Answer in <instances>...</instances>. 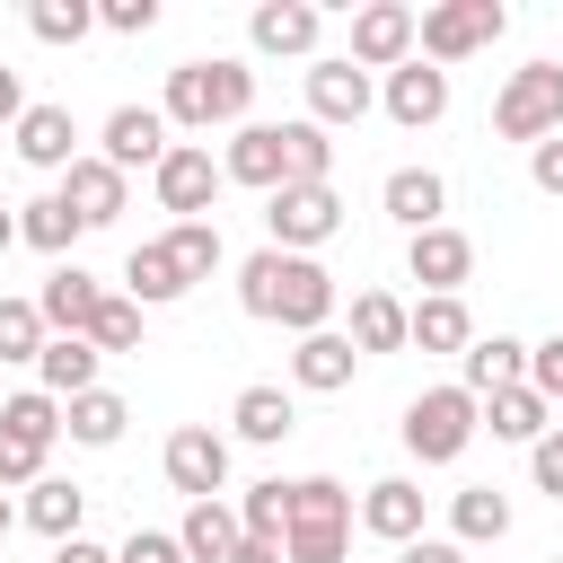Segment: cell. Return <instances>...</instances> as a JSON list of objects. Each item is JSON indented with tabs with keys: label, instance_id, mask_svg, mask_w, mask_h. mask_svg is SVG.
Listing matches in <instances>:
<instances>
[{
	"label": "cell",
	"instance_id": "1",
	"mask_svg": "<svg viewBox=\"0 0 563 563\" xmlns=\"http://www.w3.org/2000/svg\"><path fill=\"white\" fill-rule=\"evenodd\" d=\"M334 273L317 264V255H282V246H255L246 264H238V308L246 317H264V325H290V334H325V317H334Z\"/></svg>",
	"mask_w": 563,
	"mask_h": 563
},
{
	"label": "cell",
	"instance_id": "2",
	"mask_svg": "<svg viewBox=\"0 0 563 563\" xmlns=\"http://www.w3.org/2000/svg\"><path fill=\"white\" fill-rule=\"evenodd\" d=\"M255 106V70L246 62H229V53H211V62H176L167 70V97H158V114L176 123V132H211V123H255L246 114Z\"/></svg>",
	"mask_w": 563,
	"mask_h": 563
},
{
	"label": "cell",
	"instance_id": "3",
	"mask_svg": "<svg viewBox=\"0 0 563 563\" xmlns=\"http://www.w3.org/2000/svg\"><path fill=\"white\" fill-rule=\"evenodd\" d=\"M343 545H352V493L334 475H299L290 484V537H282V554L290 563H343Z\"/></svg>",
	"mask_w": 563,
	"mask_h": 563
},
{
	"label": "cell",
	"instance_id": "4",
	"mask_svg": "<svg viewBox=\"0 0 563 563\" xmlns=\"http://www.w3.org/2000/svg\"><path fill=\"white\" fill-rule=\"evenodd\" d=\"M484 431V405L449 378V387H422L413 405H405V449H413V466H449V457H466V440Z\"/></svg>",
	"mask_w": 563,
	"mask_h": 563
},
{
	"label": "cell",
	"instance_id": "5",
	"mask_svg": "<svg viewBox=\"0 0 563 563\" xmlns=\"http://www.w3.org/2000/svg\"><path fill=\"white\" fill-rule=\"evenodd\" d=\"M493 132L501 141H554L563 132V62H528V70H510L501 79V97H493Z\"/></svg>",
	"mask_w": 563,
	"mask_h": 563
},
{
	"label": "cell",
	"instance_id": "6",
	"mask_svg": "<svg viewBox=\"0 0 563 563\" xmlns=\"http://www.w3.org/2000/svg\"><path fill=\"white\" fill-rule=\"evenodd\" d=\"M501 26H510V9L501 0H440V9H422V62L431 70H449V62H466V53H484V44H501Z\"/></svg>",
	"mask_w": 563,
	"mask_h": 563
},
{
	"label": "cell",
	"instance_id": "7",
	"mask_svg": "<svg viewBox=\"0 0 563 563\" xmlns=\"http://www.w3.org/2000/svg\"><path fill=\"white\" fill-rule=\"evenodd\" d=\"M264 229H273L282 255H317V246L343 229V194H334V185H282V194L264 202Z\"/></svg>",
	"mask_w": 563,
	"mask_h": 563
},
{
	"label": "cell",
	"instance_id": "8",
	"mask_svg": "<svg viewBox=\"0 0 563 563\" xmlns=\"http://www.w3.org/2000/svg\"><path fill=\"white\" fill-rule=\"evenodd\" d=\"M369 106H378V79H369L352 53H317V62H308V123L343 132V123H361Z\"/></svg>",
	"mask_w": 563,
	"mask_h": 563
},
{
	"label": "cell",
	"instance_id": "9",
	"mask_svg": "<svg viewBox=\"0 0 563 563\" xmlns=\"http://www.w3.org/2000/svg\"><path fill=\"white\" fill-rule=\"evenodd\" d=\"M220 158L202 150V141H176L167 158H158V176H150V194H158V211H176V220H211V202H220Z\"/></svg>",
	"mask_w": 563,
	"mask_h": 563
},
{
	"label": "cell",
	"instance_id": "10",
	"mask_svg": "<svg viewBox=\"0 0 563 563\" xmlns=\"http://www.w3.org/2000/svg\"><path fill=\"white\" fill-rule=\"evenodd\" d=\"M158 466H167V484H176L185 501H220V493H229V440H220L211 422H185V431H167Z\"/></svg>",
	"mask_w": 563,
	"mask_h": 563
},
{
	"label": "cell",
	"instance_id": "11",
	"mask_svg": "<svg viewBox=\"0 0 563 563\" xmlns=\"http://www.w3.org/2000/svg\"><path fill=\"white\" fill-rule=\"evenodd\" d=\"M413 44H422V18H413L405 0H369V9L352 18V62H361L369 79H378V70H405Z\"/></svg>",
	"mask_w": 563,
	"mask_h": 563
},
{
	"label": "cell",
	"instance_id": "12",
	"mask_svg": "<svg viewBox=\"0 0 563 563\" xmlns=\"http://www.w3.org/2000/svg\"><path fill=\"white\" fill-rule=\"evenodd\" d=\"M466 273H475V238H466V229L440 220V229L405 238V282H422V299H457Z\"/></svg>",
	"mask_w": 563,
	"mask_h": 563
},
{
	"label": "cell",
	"instance_id": "13",
	"mask_svg": "<svg viewBox=\"0 0 563 563\" xmlns=\"http://www.w3.org/2000/svg\"><path fill=\"white\" fill-rule=\"evenodd\" d=\"M167 132H176V123H167L158 106H114V114H106V132H97V158H106V167H123V176H132V167H150V176H158V158L176 150Z\"/></svg>",
	"mask_w": 563,
	"mask_h": 563
},
{
	"label": "cell",
	"instance_id": "14",
	"mask_svg": "<svg viewBox=\"0 0 563 563\" xmlns=\"http://www.w3.org/2000/svg\"><path fill=\"white\" fill-rule=\"evenodd\" d=\"M220 176L229 185H255L264 202L290 185V150H282V123H238L229 132V150H220Z\"/></svg>",
	"mask_w": 563,
	"mask_h": 563
},
{
	"label": "cell",
	"instance_id": "15",
	"mask_svg": "<svg viewBox=\"0 0 563 563\" xmlns=\"http://www.w3.org/2000/svg\"><path fill=\"white\" fill-rule=\"evenodd\" d=\"M378 106H387V123H405V132H431V123L449 114V70H431V62L413 53L405 70H387V79H378Z\"/></svg>",
	"mask_w": 563,
	"mask_h": 563
},
{
	"label": "cell",
	"instance_id": "16",
	"mask_svg": "<svg viewBox=\"0 0 563 563\" xmlns=\"http://www.w3.org/2000/svg\"><path fill=\"white\" fill-rule=\"evenodd\" d=\"M246 35H255V53H273V62H308L317 35H325V9H317V0H264V9L246 18Z\"/></svg>",
	"mask_w": 563,
	"mask_h": 563
},
{
	"label": "cell",
	"instance_id": "17",
	"mask_svg": "<svg viewBox=\"0 0 563 563\" xmlns=\"http://www.w3.org/2000/svg\"><path fill=\"white\" fill-rule=\"evenodd\" d=\"M9 150L26 158V167H44V176H70L88 150H79V123H70V106H26V123L9 132Z\"/></svg>",
	"mask_w": 563,
	"mask_h": 563
},
{
	"label": "cell",
	"instance_id": "18",
	"mask_svg": "<svg viewBox=\"0 0 563 563\" xmlns=\"http://www.w3.org/2000/svg\"><path fill=\"white\" fill-rule=\"evenodd\" d=\"M62 202L79 211V229H114V220H123V202H132V176H123V167H106V158L88 150V158L62 176Z\"/></svg>",
	"mask_w": 563,
	"mask_h": 563
},
{
	"label": "cell",
	"instance_id": "19",
	"mask_svg": "<svg viewBox=\"0 0 563 563\" xmlns=\"http://www.w3.org/2000/svg\"><path fill=\"white\" fill-rule=\"evenodd\" d=\"M35 308H44V325H53V334H88V317L106 308V282H97L88 264H53V273H44V290H35Z\"/></svg>",
	"mask_w": 563,
	"mask_h": 563
},
{
	"label": "cell",
	"instance_id": "20",
	"mask_svg": "<svg viewBox=\"0 0 563 563\" xmlns=\"http://www.w3.org/2000/svg\"><path fill=\"white\" fill-rule=\"evenodd\" d=\"M378 202H387V220H396L405 238H422V229H440L449 185H440V167H396V176L378 185Z\"/></svg>",
	"mask_w": 563,
	"mask_h": 563
},
{
	"label": "cell",
	"instance_id": "21",
	"mask_svg": "<svg viewBox=\"0 0 563 563\" xmlns=\"http://www.w3.org/2000/svg\"><path fill=\"white\" fill-rule=\"evenodd\" d=\"M343 334H352L361 361H369V352H405V343H413V308H405L396 290H352V325H343Z\"/></svg>",
	"mask_w": 563,
	"mask_h": 563
},
{
	"label": "cell",
	"instance_id": "22",
	"mask_svg": "<svg viewBox=\"0 0 563 563\" xmlns=\"http://www.w3.org/2000/svg\"><path fill=\"white\" fill-rule=\"evenodd\" d=\"M528 378V343L519 334H475L466 343V361H457V387L484 405V396H501V387H519Z\"/></svg>",
	"mask_w": 563,
	"mask_h": 563
},
{
	"label": "cell",
	"instance_id": "23",
	"mask_svg": "<svg viewBox=\"0 0 563 563\" xmlns=\"http://www.w3.org/2000/svg\"><path fill=\"white\" fill-rule=\"evenodd\" d=\"M361 528L387 537V545H413V537H422V484H413V475H378V484L361 493Z\"/></svg>",
	"mask_w": 563,
	"mask_h": 563
},
{
	"label": "cell",
	"instance_id": "24",
	"mask_svg": "<svg viewBox=\"0 0 563 563\" xmlns=\"http://www.w3.org/2000/svg\"><path fill=\"white\" fill-rule=\"evenodd\" d=\"M352 369H361V352H352V334H299V352H290V387H308V396H334V387H352Z\"/></svg>",
	"mask_w": 563,
	"mask_h": 563
},
{
	"label": "cell",
	"instance_id": "25",
	"mask_svg": "<svg viewBox=\"0 0 563 563\" xmlns=\"http://www.w3.org/2000/svg\"><path fill=\"white\" fill-rule=\"evenodd\" d=\"M97 369H106V352H97L88 334H53V343H44V361H35V387L70 405V396H88V387H97Z\"/></svg>",
	"mask_w": 563,
	"mask_h": 563
},
{
	"label": "cell",
	"instance_id": "26",
	"mask_svg": "<svg viewBox=\"0 0 563 563\" xmlns=\"http://www.w3.org/2000/svg\"><path fill=\"white\" fill-rule=\"evenodd\" d=\"M229 431L238 440H255V449H273V440H290L299 431V405H290V387H238V405H229Z\"/></svg>",
	"mask_w": 563,
	"mask_h": 563
},
{
	"label": "cell",
	"instance_id": "27",
	"mask_svg": "<svg viewBox=\"0 0 563 563\" xmlns=\"http://www.w3.org/2000/svg\"><path fill=\"white\" fill-rule=\"evenodd\" d=\"M18 519H26L35 537H53V545H70V537H79V519H88V493H79L70 475H44V484H26V501H18Z\"/></svg>",
	"mask_w": 563,
	"mask_h": 563
},
{
	"label": "cell",
	"instance_id": "28",
	"mask_svg": "<svg viewBox=\"0 0 563 563\" xmlns=\"http://www.w3.org/2000/svg\"><path fill=\"white\" fill-rule=\"evenodd\" d=\"M238 501H185V519H176V545H185V563H229L238 554Z\"/></svg>",
	"mask_w": 563,
	"mask_h": 563
},
{
	"label": "cell",
	"instance_id": "29",
	"mask_svg": "<svg viewBox=\"0 0 563 563\" xmlns=\"http://www.w3.org/2000/svg\"><path fill=\"white\" fill-rule=\"evenodd\" d=\"M484 431L493 440H519V449H537L545 431H554V405L519 378V387H501V396H484Z\"/></svg>",
	"mask_w": 563,
	"mask_h": 563
},
{
	"label": "cell",
	"instance_id": "30",
	"mask_svg": "<svg viewBox=\"0 0 563 563\" xmlns=\"http://www.w3.org/2000/svg\"><path fill=\"white\" fill-rule=\"evenodd\" d=\"M449 537H457V545H501V537H510V493H501V484L449 493Z\"/></svg>",
	"mask_w": 563,
	"mask_h": 563
},
{
	"label": "cell",
	"instance_id": "31",
	"mask_svg": "<svg viewBox=\"0 0 563 563\" xmlns=\"http://www.w3.org/2000/svg\"><path fill=\"white\" fill-rule=\"evenodd\" d=\"M88 229H79V211L62 202V185L53 194H35V202H18V246H35V255H70Z\"/></svg>",
	"mask_w": 563,
	"mask_h": 563
},
{
	"label": "cell",
	"instance_id": "32",
	"mask_svg": "<svg viewBox=\"0 0 563 563\" xmlns=\"http://www.w3.org/2000/svg\"><path fill=\"white\" fill-rule=\"evenodd\" d=\"M194 282L176 273V255L158 246V238H141L132 255H123V299H141V308H167V299H185Z\"/></svg>",
	"mask_w": 563,
	"mask_h": 563
},
{
	"label": "cell",
	"instance_id": "33",
	"mask_svg": "<svg viewBox=\"0 0 563 563\" xmlns=\"http://www.w3.org/2000/svg\"><path fill=\"white\" fill-rule=\"evenodd\" d=\"M123 422H132V405H123L114 387H88V396H70V405H62V431H70L79 449H114V440H123Z\"/></svg>",
	"mask_w": 563,
	"mask_h": 563
},
{
	"label": "cell",
	"instance_id": "34",
	"mask_svg": "<svg viewBox=\"0 0 563 563\" xmlns=\"http://www.w3.org/2000/svg\"><path fill=\"white\" fill-rule=\"evenodd\" d=\"M466 343H475L466 299H413V352H457L466 361Z\"/></svg>",
	"mask_w": 563,
	"mask_h": 563
},
{
	"label": "cell",
	"instance_id": "35",
	"mask_svg": "<svg viewBox=\"0 0 563 563\" xmlns=\"http://www.w3.org/2000/svg\"><path fill=\"white\" fill-rule=\"evenodd\" d=\"M282 150H290V185H334V132L325 123H282Z\"/></svg>",
	"mask_w": 563,
	"mask_h": 563
},
{
	"label": "cell",
	"instance_id": "36",
	"mask_svg": "<svg viewBox=\"0 0 563 563\" xmlns=\"http://www.w3.org/2000/svg\"><path fill=\"white\" fill-rule=\"evenodd\" d=\"M158 246L176 255V273H185V282H211V273H220V220H176Z\"/></svg>",
	"mask_w": 563,
	"mask_h": 563
},
{
	"label": "cell",
	"instance_id": "37",
	"mask_svg": "<svg viewBox=\"0 0 563 563\" xmlns=\"http://www.w3.org/2000/svg\"><path fill=\"white\" fill-rule=\"evenodd\" d=\"M238 528H246V537H273V545H282V537H290V484H282V475L246 484V493H238Z\"/></svg>",
	"mask_w": 563,
	"mask_h": 563
},
{
	"label": "cell",
	"instance_id": "38",
	"mask_svg": "<svg viewBox=\"0 0 563 563\" xmlns=\"http://www.w3.org/2000/svg\"><path fill=\"white\" fill-rule=\"evenodd\" d=\"M44 343H53L44 308L35 299H0V361H44Z\"/></svg>",
	"mask_w": 563,
	"mask_h": 563
},
{
	"label": "cell",
	"instance_id": "39",
	"mask_svg": "<svg viewBox=\"0 0 563 563\" xmlns=\"http://www.w3.org/2000/svg\"><path fill=\"white\" fill-rule=\"evenodd\" d=\"M88 343H97V352H141V299L106 290V308L88 317Z\"/></svg>",
	"mask_w": 563,
	"mask_h": 563
},
{
	"label": "cell",
	"instance_id": "40",
	"mask_svg": "<svg viewBox=\"0 0 563 563\" xmlns=\"http://www.w3.org/2000/svg\"><path fill=\"white\" fill-rule=\"evenodd\" d=\"M26 26H35V44H79V35L97 26V9H88V0H35Z\"/></svg>",
	"mask_w": 563,
	"mask_h": 563
},
{
	"label": "cell",
	"instance_id": "41",
	"mask_svg": "<svg viewBox=\"0 0 563 563\" xmlns=\"http://www.w3.org/2000/svg\"><path fill=\"white\" fill-rule=\"evenodd\" d=\"M0 422L53 449V440H62V396H44V387H26V396H9V405H0Z\"/></svg>",
	"mask_w": 563,
	"mask_h": 563
},
{
	"label": "cell",
	"instance_id": "42",
	"mask_svg": "<svg viewBox=\"0 0 563 563\" xmlns=\"http://www.w3.org/2000/svg\"><path fill=\"white\" fill-rule=\"evenodd\" d=\"M44 440H26V431H9L0 422V493H18V484H44Z\"/></svg>",
	"mask_w": 563,
	"mask_h": 563
},
{
	"label": "cell",
	"instance_id": "43",
	"mask_svg": "<svg viewBox=\"0 0 563 563\" xmlns=\"http://www.w3.org/2000/svg\"><path fill=\"white\" fill-rule=\"evenodd\" d=\"M528 387H537L545 405H563V334H545V343H528Z\"/></svg>",
	"mask_w": 563,
	"mask_h": 563
},
{
	"label": "cell",
	"instance_id": "44",
	"mask_svg": "<svg viewBox=\"0 0 563 563\" xmlns=\"http://www.w3.org/2000/svg\"><path fill=\"white\" fill-rule=\"evenodd\" d=\"M114 563H185V545H176L167 528H132V537L114 545Z\"/></svg>",
	"mask_w": 563,
	"mask_h": 563
},
{
	"label": "cell",
	"instance_id": "45",
	"mask_svg": "<svg viewBox=\"0 0 563 563\" xmlns=\"http://www.w3.org/2000/svg\"><path fill=\"white\" fill-rule=\"evenodd\" d=\"M528 475H537V493H554V501H563V422L528 449Z\"/></svg>",
	"mask_w": 563,
	"mask_h": 563
},
{
	"label": "cell",
	"instance_id": "46",
	"mask_svg": "<svg viewBox=\"0 0 563 563\" xmlns=\"http://www.w3.org/2000/svg\"><path fill=\"white\" fill-rule=\"evenodd\" d=\"M97 26H114V35H150V26H158V0H106Z\"/></svg>",
	"mask_w": 563,
	"mask_h": 563
},
{
	"label": "cell",
	"instance_id": "47",
	"mask_svg": "<svg viewBox=\"0 0 563 563\" xmlns=\"http://www.w3.org/2000/svg\"><path fill=\"white\" fill-rule=\"evenodd\" d=\"M528 176H537V194H554V202H563V132L528 150Z\"/></svg>",
	"mask_w": 563,
	"mask_h": 563
},
{
	"label": "cell",
	"instance_id": "48",
	"mask_svg": "<svg viewBox=\"0 0 563 563\" xmlns=\"http://www.w3.org/2000/svg\"><path fill=\"white\" fill-rule=\"evenodd\" d=\"M26 106H35V97H26V79L0 62V132H18V123H26Z\"/></svg>",
	"mask_w": 563,
	"mask_h": 563
},
{
	"label": "cell",
	"instance_id": "49",
	"mask_svg": "<svg viewBox=\"0 0 563 563\" xmlns=\"http://www.w3.org/2000/svg\"><path fill=\"white\" fill-rule=\"evenodd\" d=\"M396 563H466V545L457 537H413V545H396Z\"/></svg>",
	"mask_w": 563,
	"mask_h": 563
},
{
	"label": "cell",
	"instance_id": "50",
	"mask_svg": "<svg viewBox=\"0 0 563 563\" xmlns=\"http://www.w3.org/2000/svg\"><path fill=\"white\" fill-rule=\"evenodd\" d=\"M229 563H290V554H282L273 537H238V554H229Z\"/></svg>",
	"mask_w": 563,
	"mask_h": 563
},
{
	"label": "cell",
	"instance_id": "51",
	"mask_svg": "<svg viewBox=\"0 0 563 563\" xmlns=\"http://www.w3.org/2000/svg\"><path fill=\"white\" fill-rule=\"evenodd\" d=\"M53 563H114L97 537H70V545H53Z\"/></svg>",
	"mask_w": 563,
	"mask_h": 563
},
{
	"label": "cell",
	"instance_id": "52",
	"mask_svg": "<svg viewBox=\"0 0 563 563\" xmlns=\"http://www.w3.org/2000/svg\"><path fill=\"white\" fill-rule=\"evenodd\" d=\"M9 246H18V211L0 202V255H9Z\"/></svg>",
	"mask_w": 563,
	"mask_h": 563
},
{
	"label": "cell",
	"instance_id": "53",
	"mask_svg": "<svg viewBox=\"0 0 563 563\" xmlns=\"http://www.w3.org/2000/svg\"><path fill=\"white\" fill-rule=\"evenodd\" d=\"M9 528H18V501H9V493H0V537H9Z\"/></svg>",
	"mask_w": 563,
	"mask_h": 563
},
{
	"label": "cell",
	"instance_id": "54",
	"mask_svg": "<svg viewBox=\"0 0 563 563\" xmlns=\"http://www.w3.org/2000/svg\"><path fill=\"white\" fill-rule=\"evenodd\" d=\"M554 422H563V405H554Z\"/></svg>",
	"mask_w": 563,
	"mask_h": 563
},
{
	"label": "cell",
	"instance_id": "55",
	"mask_svg": "<svg viewBox=\"0 0 563 563\" xmlns=\"http://www.w3.org/2000/svg\"><path fill=\"white\" fill-rule=\"evenodd\" d=\"M554 563H563V554H554Z\"/></svg>",
	"mask_w": 563,
	"mask_h": 563
},
{
	"label": "cell",
	"instance_id": "56",
	"mask_svg": "<svg viewBox=\"0 0 563 563\" xmlns=\"http://www.w3.org/2000/svg\"><path fill=\"white\" fill-rule=\"evenodd\" d=\"M0 405H9V396H0Z\"/></svg>",
	"mask_w": 563,
	"mask_h": 563
}]
</instances>
